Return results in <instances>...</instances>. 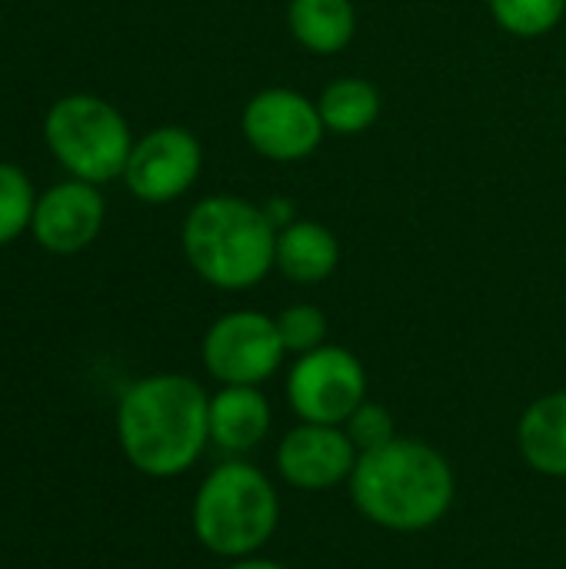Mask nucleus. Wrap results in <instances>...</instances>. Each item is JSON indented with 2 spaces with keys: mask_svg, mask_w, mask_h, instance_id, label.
Listing matches in <instances>:
<instances>
[{
  "mask_svg": "<svg viewBox=\"0 0 566 569\" xmlns=\"http://www.w3.org/2000/svg\"><path fill=\"white\" fill-rule=\"evenodd\" d=\"M360 453L344 427L300 423L277 447V470L297 490H330L354 477Z\"/></svg>",
  "mask_w": 566,
  "mask_h": 569,
  "instance_id": "obj_10",
  "label": "nucleus"
},
{
  "mask_svg": "<svg viewBox=\"0 0 566 569\" xmlns=\"http://www.w3.org/2000/svg\"><path fill=\"white\" fill-rule=\"evenodd\" d=\"M240 130L250 150L274 163L307 160L327 133L317 100L290 87L257 90L240 113Z\"/></svg>",
  "mask_w": 566,
  "mask_h": 569,
  "instance_id": "obj_8",
  "label": "nucleus"
},
{
  "mask_svg": "<svg viewBox=\"0 0 566 569\" xmlns=\"http://www.w3.org/2000/svg\"><path fill=\"white\" fill-rule=\"evenodd\" d=\"M30 220H33L30 180L17 167L0 163V247L10 243Z\"/></svg>",
  "mask_w": 566,
  "mask_h": 569,
  "instance_id": "obj_19",
  "label": "nucleus"
},
{
  "mask_svg": "<svg viewBox=\"0 0 566 569\" xmlns=\"http://www.w3.org/2000/svg\"><path fill=\"white\" fill-rule=\"evenodd\" d=\"M367 400V373L364 363L334 343H324L290 367L287 377V403L300 417V423L344 427L350 413Z\"/></svg>",
  "mask_w": 566,
  "mask_h": 569,
  "instance_id": "obj_7",
  "label": "nucleus"
},
{
  "mask_svg": "<svg viewBox=\"0 0 566 569\" xmlns=\"http://www.w3.org/2000/svg\"><path fill=\"white\" fill-rule=\"evenodd\" d=\"M337 263H340V243L330 227L297 217L294 223L277 230L274 270L290 283L300 287L324 283L327 277H334Z\"/></svg>",
  "mask_w": 566,
  "mask_h": 569,
  "instance_id": "obj_13",
  "label": "nucleus"
},
{
  "mask_svg": "<svg viewBox=\"0 0 566 569\" xmlns=\"http://www.w3.org/2000/svg\"><path fill=\"white\" fill-rule=\"evenodd\" d=\"M320 120L327 133L357 137L370 130L380 117V90L367 77H337L317 97Z\"/></svg>",
  "mask_w": 566,
  "mask_h": 569,
  "instance_id": "obj_16",
  "label": "nucleus"
},
{
  "mask_svg": "<svg viewBox=\"0 0 566 569\" xmlns=\"http://www.w3.org/2000/svg\"><path fill=\"white\" fill-rule=\"evenodd\" d=\"M344 430H347L350 443L357 447V453H370V450H380L390 440H397V423H394L390 410L380 407V403H370V400H364L350 413Z\"/></svg>",
  "mask_w": 566,
  "mask_h": 569,
  "instance_id": "obj_20",
  "label": "nucleus"
},
{
  "mask_svg": "<svg viewBox=\"0 0 566 569\" xmlns=\"http://www.w3.org/2000/svg\"><path fill=\"white\" fill-rule=\"evenodd\" d=\"M47 143L57 160L87 183H107L127 170L133 140L117 107L100 97H63L47 113Z\"/></svg>",
  "mask_w": 566,
  "mask_h": 569,
  "instance_id": "obj_5",
  "label": "nucleus"
},
{
  "mask_svg": "<svg viewBox=\"0 0 566 569\" xmlns=\"http://www.w3.org/2000/svg\"><path fill=\"white\" fill-rule=\"evenodd\" d=\"M274 320H277V330H280V340H284L287 353L304 357V353L327 343V317L314 303H290Z\"/></svg>",
  "mask_w": 566,
  "mask_h": 569,
  "instance_id": "obj_18",
  "label": "nucleus"
},
{
  "mask_svg": "<svg viewBox=\"0 0 566 569\" xmlns=\"http://www.w3.org/2000/svg\"><path fill=\"white\" fill-rule=\"evenodd\" d=\"M33 233L53 253L83 250L103 223V197L87 180H67L43 193L33 207Z\"/></svg>",
  "mask_w": 566,
  "mask_h": 569,
  "instance_id": "obj_11",
  "label": "nucleus"
},
{
  "mask_svg": "<svg viewBox=\"0 0 566 569\" xmlns=\"http://www.w3.org/2000/svg\"><path fill=\"white\" fill-rule=\"evenodd\" d=\"M454 470L434 447L420 440H390L380 450L360 453L350 497L354 507L380 530L420 533L440 523L454 503Z\"/></svg>",
  "mask_w": 566,
  "mask_h": 569,
  "instance_id": "obj_2",
  "label": "nucleus"
},
{
  "mask_svg": "<svg viewBox=\"0 0 566 569\" xmlns=\"http://www.w3.org/2000/svg\"><path fill=\"white\" fill-rule=\"evenodd\" d=\"M203 167V147L187 127H157L133 143L123 180L133 197L147 203H170L183 197Z\"/></svg>",
  "mask_w": 566,
  "mask_h": 569,
  "instance_id": "obj_9",
  "label": "nucleus"
},
{
  "mask_svg": "<svg viewBox=\"0 0 566 569\" xmlns=\"http://www.w3.org/2000/svg\"><path fill=\"white\" fill-rule=\"evenodd\" d=\"M200 353L207 373L224 387H260L280 370L287 347L274 317L260 310H230L207 327Z\"/></svg>",
  "mask_w": 566,
  "mask_h": 569,
  "instance_id": "obj_6",
  "label": "nucleus"
},
{
  "mask_svg": "<svg viewBox=\"0 0 566 569\" xmlns=\"http://www.w3.org/2000/svg\"><path fill=\"white\" fill-rule=\"evenodd\" d=\"M227 569H287L274 560H257V557H244V560H234Z\"/></svg>",
  "mask_w": 566,
  "mask_h": 569,
  "instance_id": "obj_22",
  "label": "nucleus"
},
{
  "mask_svg": "<svg viewBox=\"0 0 566 569\" xmlns=\"http://www.w3.org/2000/svg\"><path fill=\"white\" fill-rule=\"evenodd\" d=\"M117 440L130 467L153 480L187 473L210 443V397L183 373L130 383L117 407Z\"/></svg>",
  "mask_w": 566,
  "mask_h": 569,
  "instance_id": "obj_1",
  "label": "nucleus"
},
{
  "mask_svg": "<svg viewBox=\"0 0 566 569\" xmlns=\"http://www.w3.org/2000/svg\"><path fill=\"white\" fill-rule=\"evenodd\" d=\"M494 23L520 40L547 37L560 27L566 13V0H487Z\"/></svg>",
  "mask_w": 566,
  "mask_h": 569,
  "instance_id": "obj_17",
  "label": "nucleus"
},
{
  "mask_svg": "<svg viewBox=\"0 0 566 569\" xmlns=\"http://www.w3.org/2000/svg\"><path fill=\"white\" fill-rule=\"evenodd\" d=\"M180 240L193 273L217 290H250L274 270L277 227L244 197H203L187 213Z\"/></svg>",
  "mask_w": 566,
  "mask_h": 569,
  "instance_id": "obj_3",
  "label": "nucleus"
},
{
  "mask_svg": "<svg viewBox=\"0 0 566 569\" xmlns=\"http://www.w3.org/2000/svg\"><path fill=\"white\" fill-rule=\"evenodd\" d=\"M190 523L203 550L224 560H244L277 533L280 500L267 473L244 460H227L200 483Z\"/></svg>",
  "mask_w": 566,
  "mask_h": 569,
  "instance_id": "obj_4",
  "label": "nucleus"
},
{
  "mask_svg": "<svg viewBox=\"0 0 566 569\" xmlns=\"http://www.w3.org/2000/svg\"><path fill=\"white\" fill-rule=\"evenodd\" d=\"M290 37L317 57L340 53L357 37L354 0H287Z\"/></svg>",
  "mask_w": 566,
  "mask_h": 569,
  "instance_id": "obj_15",
  "label": "nucleus"
},
{
  "mask_svg": "<svg viewBox=\"0 0 566 569\" xmlns=\"http://www.w3.org/2000/svg\"><path fill=\"white\" fill-rule=\"evenodd\" d=\"M264 210H267V217H270V223H274L277 230L297 220V207H294L287 197H274V200H267V203H264Z\"/></svg>",
  "mask_w": 566,
  "mask_h": 569,
  "instance_id": "obj_21",
  "label": "nucleus"
},
{
  "mask_svg": "<svg viewBox=\"0 0 566 569\" xmlns=\"http://www.w3.org/2000/svg\"><path fill=\"white\" fill-rule=\"evenodd\" d=\"M520 457L544 477L566 480V390L530 403L517 427Z\"/></svg>",
  "mask_w": 566,
  "mask_h": 569,
  "instance_id": "obj_14",
  "label": "nucleus"
},
{
  "mask_svg": "<svg viewBox=\"0 0 566 569\" xmlns=\"http://www.w3.org/2000/svg\"><path fill=\"white\" fill-rule=\"evenodd\" d=\"M270 400L260 387H224L210 397V443L224 453H250L270 433Z\"/></svg>",
  "mask_w": 566,
  "mask_h": 569,
  "instance_id": "obj_12",
  "label": "nucleus"
}]
</instances>
